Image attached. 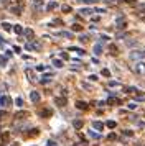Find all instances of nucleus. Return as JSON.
<instances>
[{
    "instance_id": "obj_1",
    "label": "nucleus",
    "mask_w": 145,
    "mask_h": 146,
    "mask_svg": "<svg viewBox=\"0 0 145 146\" xmlns=\"http://www.w3.org/2000/svg\"><path fill=\"white\" fill-rule=\"evenodd\" d=\"M30 99H32L33 102H38V100H40V94L38 92H32V94H30Z\"/></svg>"
},
{
    "instance_id": "obj_11",
    "label": "nucleus",
    "mask_w": 145,
    "mask_h": 146,
    "mask_svg": "<svg viewBox=\"0 0 145 146\" xmlns=\"http://www.w3.org/2000/svg\"><path fill=\"white\" fill-rule=\"evenodd\" d=\"M72 30H74V31H81V25L74 23V25H72Z\"/></svg>"
},
{
    "instance_id": "obj_20",
    "label": "nucleus",
    "mask_w": 145,
    "mask_h": 146,
    "mask_svg": "<svg viewBox=\"0 0 145 146\" xmlns=\"http://www.w3.org/2000/svg\"><path fill=\"white\" fill-rule=\"evenodd\" d=\"M21 104H23V100H21V99H17V105L21 107Z\"/></svg>"
},
{
    "instance_id": "obj_19",
    "label": "nucleus",
    "mask_w": 145,
    "mask_h": 146,
    "mask_svg": "<svg viewBox=\"0 0 145 146\" xmlns=\"http://www.w3.org/2000/svg\"><path fill=\"white\" fill-rule=\"evenodd\" d=\"M5 62H7L5 58H0V64H2V66H5Z\"/></svg>"
},
{
    "instance_id": "obj_3",
    "label": "nucleus",
    "mask_w": 145,
    "mask_h": 146,
    "mask_svg": "<svg viewBox=\"0 0 145 146\" xmlns=\"http://www.w3.org/2000/svg\"><path fill=\"white\" fill-rule=\"evenodd\" d=\"M137 72H145V62H138L137 64Z\"/></svg>"
},
{
    "instance_id": "obj_12",
    "label": "nucleus",
    "mask_w": 145,
    "mask_h": 146,
    "mask_svg": "<svg viewBox=\"0 0 145 146\" xmlns=\"http://www.w3.org/2000/svg\"><path fill=\"white\" fill-rule=\"evenodd\" d=\"M50 115H51L50 110H43V112H41V117H50Z\"/></svg>"
},
{
    "instance_id": "obj_16",
    "label": "nucleus",
    "mask_w": 145,
    "mask_h": 146,
    "mask_svg": "<svg viewBox=\"0 0 145 146\" xmlns=\"http://www.w3.org/2000/svg\"><path fill=\"white\" fill-rule=\"evenodd\" d=\"M25 115H26L25 112H18L17 115H15V117H17V118H21V117H25Z\"/></svg>"
},
{
    "instance_id": "obj_6",
    "label": "nucleus",
    "mask_w": 145,
    "mask_h": 146,
    "mask_svg": "<svg viewBox=\"0 0 145 146\" xmlns=\"http://www.w3.org/2000/svg\"><path fill=\"white\" fill-rule=\"evenodd\" d=\"M56 7H58V3H56V2H50L46 8H48V10H53V8H56Z\"/></svg>"
},
{
    "instance_id": "obj_18",
    "label": "nucleus",
    "mask_w": 145,
    "mask_h": 146,
    "mask_svg": "<svg viewBox=\"0 0 145 146\" xmlns=\"http://www.w3.org/2000/svg\"><path fill=\"white\" fill-rule=\"evenodd\" d=\"M107 126H109V128H114V126H115V123H114V121H107Z\"/></svg>"
},
{
    "instance_id": "obj_7",
    "label": "nucleus",
    "mask_w": 145,
    "mask_h": 146,
    "mask_svg": "<svg viewBox=\"0 0 145 146\" xmlns=\"http://www.w3.org/2000/svg\"><path fill=\"white\" fill-rule=\"evenodd\" d=\"M81 13H83V15H91L92 10H91V8H81Z\"/></svg>"
},
{
    "instance_id": "obj_2",
    "label": "nucleus",
    "mask_w": 145,
    "mask_h": 146,
    "mask_svg": "<svg viewBox=\"0 0 145 146\" xmlns=\"http://www.w3.org/2000/svg\"><path fill=\"white\" fill-rule=\"evenodd\" d=\"M33 7L35 8H41L43 7V0H33Z\"/></svg>"
},
{
    "instance_id": "obj_21",
    "label": "nucleus",
    "mask_w": 145,
    "mask_h": 146,
    "mask_svg": "<svg viewBox=\"0 0 145 146\" xmlns=\"http://www.w3.org/2000/svg\"><path fill=\"white\" fill-rule=\"evenodd\" d=\"M107 2H114V0H107Z\"/></svg>"
},
{
    "instance_id": "obj_10",
    "label": "nucleus",
    "mask_w": 145,
    "mask_h": 146,
    "mask_svg": "<svg viewBox=\"0 0 145 146\" xmlns=\"http://www.w3.org/2000/svg\"><path fill=\"white\" fill-rule=\"evenodd\" d=\"M56 104H59V107H63L66 104V100L64 99H56Z\"/></svg>"
},
{
    "instance_id": "obj_13",
    "label": "nucleus",
    "mask_w": 145,
    "mask_h": 146,
    "mask_svg": "<svg viewBox=\"0 0 145 146\" xmlns=\"http://www.w3.org/2000/svg\"><path fill=\"white\" fill-rule=\"evenodd\" d=\"M94 128H97V130H102V123L96 121V123H94Z\"/></svg>"
},
{
    "instance_id": "obj_14",
    "label": "nucleus",
    "mask_w": 145,
    "mask_h": 146,
    "mask_svg": "<svg viewBox=\"0 0 145 146\" xmlns=\"http://www.w3.org/2000/svg\"><path fill=\"white\" fill-rule=\"evenodd\" d=\"M25 35L28 36V38H32V36H33V31H32V30H25Z\"/></svg>"
},
{
    "instance_id": "obj_17",
    "label": "nucleus",
    "mask_w": 145,
    "mask_h": 146,
    "mask_svg": "<svg viewBox=\"0 0 145 146\" xmlns=\"http://www.w3.org/2000/svg\"><path fill=\"white\" fill-rule=\"evenodd\" d=\"M94 51H96V54H101V46H94Z\"/></svg>"
},
{
    "instance_id": "obj_4",
    "label": "nucleus",
    "mask_w": 145,
    "mask_h": 146,
    "mask_svg": "<svg viewBox=\"0 0 145 146\" xmlns=\"http://www.w3.org/2000/svg\"><path fill=\"white\" fill-rule=\"evenodd\" d=\"M13 31H15V33H18V35H21V33H23L21 25H15V27H13Z\"/></svg>"
},
{
    "instance_id": "obj_15",
    "label": "nucleus",
    "mask_w": 145,
    "mask_h": 146,
    "mask_svg": "<svg viewBox=\"0 0 145 146\" xmlns=\"http://www.w3.org/2000/svg\"><path fill=\"white\" fill-rule=\"evenodd\" d=\"M76 105H78V108H86V104H84V102H78Z\"/></svg>"
},
{
    "instance_id": "obj_8",
    "label": "nucleus",
    "mask_w": 145,
    "mask_h": 146,
    "mask_svg": "<svg viewBox=\"0 0 145 146\" xmlns=\"http://www.w3.org/2000/svg\"><path fill=\"white\" fill-rule=\"evenodd\" d=\"M53 64H54L56 67H63V62H61L59 59H54V61H53Z\"/></svg>"
},
{
    "instance_id": "obj_9",
    "label": "nucleus",
    "mask_w": 145,
    "mask_h": 146,
    "mask_svg": "<svg viewBox=\"0 0 145 146\" xmlns=\"http://www.w3.org/2000/svg\"><path fill=\"white\" fill-rule=\"evenodd\" d=\"M2 27H3V30H7V31H10V30H12V25H10V23H3Z\"/></svg>"
},
{
    "instance_id": "obj_5",
    "label": "nucleus",
    "mask_w": 145,
    "mask_h": 146,
    "mask_svg": "<svg viewBox=\"0 0 145 146\" xmlns=\"http://www.w3.org/2000/svg\"><path fill=\"white\" fill-rule=\"evenodd\" d=\"M69 49H71V51H76V53H78V54H84V51H83V49H81V48L71 46V48H69Z\"/></svg>"
}]
</instances>
